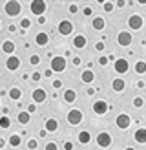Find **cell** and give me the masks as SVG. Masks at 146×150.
Segmentation results:
<instances>
[{
	"label": "cell",
	"instance_id": "7402d4cb",
	"mask_svg": "<svg viewBox=\"0 0 146 150\" xmlns=\"http://www.w3.org/2000/svg\"><path fill=\"white\" fill-rule=\"evenodd\" d=\"M79 141H80L82 145H88V143L91 141V134L88 132V130H82V132L79 134Z\"/></svg>",
	"mask_w": 146,
	"mask_h": 150
},
{
	"label": "cell",
	"instance_id": "8fae6325",
	"mask_svg": "<svg viewBox=\"0 0 146 150\" xmlns=\"http://www.w3.org/2000/svg\"><path fill=\"white\" fill-rule=\"evenodd\" d=\"M6 68L9 70V71L18 70V68H20V59H18V57H15V55H11V57L6 61Z\"/></svg>",
	"mask_w": 146,
	"mask_h": 150
},
{
	"label": "cell",
	"instance_id": "4dcf8cb0",
	"mask_svg": "<svg viewBox=\"0 0 146 150\" xmlns=\"http://www.w3.org/2000/svg\"><path fill=\"white\" fill-rule=\"evenodd\" d=\"M144 104V101H142V97H135L133 99V106H137V108H141Z\"/></svg>",
	"mask_w": 146,
	"mask_h": 150
},
{
	"label": "cell",
	"instance_id": "4316f807",
	"mask_svg": "<svg viewBox=\"0 0 146 150\" xmlns=\"http://www.w3.org/2000/svg\"><path fill=\"white\" fill-rule=\"evenodd\" d=\"M135 71H137L139 75H142V73L146 71V62H144V61H139V62L135 64Z\"/></svg>",
	"mask_w": 146,
	"mask_h": 150
},
{
	"label": "cell",
	"instance_id": "ba28073f",
	"mask_svg": "<svg viewBox=\"0 0 146 150\" xmlns=\"http://www.w3.org/2000/svg\"><path fill=\"white\" fill-rule=\"evenodd\" d=\"M128 26L131 29H141L142 28V17L141 15H131V17L128 18Z\"/></svg>",
	"mask_w": 146,
	"mask_h": 150
},
{
	"label": "cell",
	"instance_id": "ee69618b",
	"mask_svg": "<svg viewBox=\"0 0 146 150\" xmlns=\"http://www.w3.org/2000/svg\"><path fill=\"white\" fill-rule=\"evenodd\" d=\"M39 136H40V137H46V136H48V132H46V130H40V132H39Z\"/></svg>",
	"mask_w": 146,
	"mask_h": 150
},
{
	"label": "cell",
	"instance_id": "2e32d148",
	"mask_svg": "<svg viewBox=\"0 0 146 150\" xmlns=\"http://www.w3.org/2000/svg\"><path fill=\"white\" fill-rule=\"evenodd\" d=\"M91 26H93V29H97V31H100V29H104V26H106V20L102 18V17H95V18L91 20Z\"/></svg>",
	"mask_w": 146,
	"mask_h": 150
},
{
	"label": "cell",
	"instance_id": "7bdbcfd3",
	"mask_svg": "<svg viewBox=\"0 0 146 150\" xmlns=\"http://www.w3.org/2000/svg\"><path fill=\"white\" fill-rule=\"evenodd\" d=\"M80 64V59L79 57H73V66H79Z\"/></svg>",
	"mask_w": 146,
	"mask_h": 150
},
{
	"label": "cell",
	"instance_id": "7dc6e473",
	"mask_svg": "<svg viewBox=\"0 0 146 150\" xmlns=\"http://www.w3.org/2000/svg\"><path fill=\"white\" fill-rule=\"evenodd\" d=\"M0 28H2V20H0Z\"/></svg>",
	"mask_w": 146,
	"mask_h": 150
},
{
	"label": "cell",
	"instance_id": "74e56055",
	"mask_svg": "<svg viewBox=\"0 0 146 150\" xmlns=\"http://www.w3.org/2000/svg\"><path fill=\"white\" fill-rule=\"evenodd\" d=\"M64 150H73V143H69V141H66V143H64Z\"/></svg>",
	"mask_w": 146,
	"mask_h": 150
},
{
	"label": "cell",
	"instance_id": "484cf974",
	"mask_svg": "<svg viewBox=\"0 0 146 150\" xmlns=\"http://www.w3.org/2000/svg\"><path fill=\"white\" fill-rule=\"evenodd\" d=\"M20 143H22V137L20 136H17V134L9 136V145L11 146H20Z\"/></svg>",
	"mask_w": 146,
	"mask_h": 150
},
{
	"label": "cell",
	"instance_id": "7c38bea8",
	"mask_svg": "<svg viewBox=\"0 0 146 150\" xmlns=\"http://www.w3.org/2000/svg\"><path fill=\"white\" fill-rule=\"evenodd\" d=\"M115 123H117V126H119V128L124 130V128H128V126H130L131 119H130V115H126V114H121V115H117Z\"/></svg>",
	"mask_w": 146,
	"mask_h": 150
},
{
	"label": "cell",
	"instance_id": "bcb514c9",
	"mask_svg": "<svg viewBox=\"0 0 146 150\" xmlns=\"http://www.w3.org/2000/svg\"><path fill=\"white\" fill-rule=\"evenodd\" d=\"M126 150H135V148H131V146H128V148H126Z\"/></svg>",
	"mask_w": 146,
	"mask_h": 150
},
{
	"label": "cell",
	"instance_id": "30bf717a",
	"mask_svg": "<svg viewBox=\"0 0 146 150\" xmlns=\"http://www.w3.org/2000/svg\"><path fill=\"white\" fill-rule=\"evenodd\" d=\"M91 108H93V112H95L97 115H104L106 112H108V104H106L104 101H95Z\"/></svg>",
	"mask_w": 146,
	"mask_h": 150
},
{
	"label": "cell",
	"instance_id": "4fadbf2b",
	"mask_svg": "<svg viewBox=\"0 0 146 150\" xmlns=\"http://www.w3.org/2000/svg\"><path fill=\"white\" fill-rule=\"evenodd\" d=\"M86 44H88V39L84 35H75V37H73V46H75L77 50L86 48Z\"/></svg>",
	"mask_w": 146,
	"mask_h": 150
},
{
	"label": "cell",
	"instance_id": "3957f363",
	"mask_svg": "<svg viewBox=\"0 0 146 150\" xmlns=\"http://www.w3.org/2000/svg\"><path fill=\"white\" fill-rule=\"evenodd\" d=\"M68 123L69 125H80L82 123V112L80 110H77V108H73V110H69L68 112Z\"/></svg>",
	"mask_w": 146,
	"mask_h": 150
},
{
	"label": "cell",
	"instance_id": "ffe728a7",
	"mask_svg": "<svg viewBox=\"0 0 146 150\" xmlns=\"http://www.w3.org/2000/svg\"><path fill=\"white\" fill-rule=\"evenodd\" d=\"M135 141H137V143H141V145H144L146 143V130L144 128H139L137 132H135Z\"/></svg>",
	"mask_w": 146,
	"mask_h": 150
},
{
	"label": "cell",
	"instance_id": "9a60e30c",
	"mask_svg": "<svg viewBox=\"0 0 146 150\" xmlns=\"http://www.w3.org/2000/svg\"><path fill=\"white\" fill-rule=\"evenodd\" d=\"M44 130H46V132H57L58 130V121L53 119V117H49L46 121V128H44Z\"/></svg>",
	"mask_w": 146,
	"mask_h": 150
},
{
	"label": "cell",
	"instance_id": "ac0fdd59",
	"mask_svg": "<svg viewBox=\"0 0 146 150\" xmlns=\"http://www.w3.org/2000/svg\"><path fill=\"white\" fill-rule=\"evenodd\" d=\"M15 48H17V46H15L13 40H6V42L2 44V51H4V53H7V55H11L13 51H15Z\"/></svg>",
	"mask_w": 146,
	"mask_h": 150
},
{
	"label": "cell",
	"instance_id": "52a82bcc",
	"mask_svg": "<svg viewBox=\"0 0 146 150\" xmlns=\"http://www.w3.org/2000/svg\"><path fill=\"white\" fill-rule=\"evenodd\" d=\"M29 7H31V11H33L35 15H44V11H46L48 4H46V2H42V0H35V2L29 4Z\"/></svg>",
	"mask_w": 146,
	"mask_h": 150
},
{
	"label": "cell",
	"instance_id": "d590c367",
	"mask_svg": "<svg viewBox=\"0 0 146 150\" xmlns=\"http://www.w3.org/2000/svg\"><path fill=\"white\" fill-rule=\"evenodd\" d=\"M40 77H42V75H40L39 71H35V73L31 75V81H40Z\"/></svg>",
	"mask_w": 146,
	"mask_h": 150
},
{
	"label": "cell",
	"instance_id": "277c9868",
	"mask_svg": "<svg viewBox=\"0 0 146 150\" xmlns=\"http://www.w3.org/2000/svg\"><path fill=\"white\" fill-rule=\"evenodd\" d=\"M131 40H133V37H131V33L130 31H121L119 35H117V44H119V46H130L131 44Z\"/></svg>",
	"mask_w": 146,
	"mask_h": 150
},
{
	"label": "cell",
	"instance_id": "f1b7e54d",
	"mask_svg": "<svg viewBox=\"0 0 146 150\" xmlns=\"http://www.w3.org/2000/svg\"><path fill=\"white\" fill-rule=\"evenodd\" d=\"M39 62H40V57L39 55H31V57H29V64H31V66H36Z\"/></svg>",
	"mask_w": 146,
	"mask_h": 150
},
{
	"label": "cell",
	"instance_id": "83f0119b",
	"mask_svg": "<svg viewBox=\"0 0 146 150\" xmlns=\"http://www.w3.org/2000/svg\"><path fill=\"white\" fill-rule=\"evenodd\" d=\"M11 126V121H9V117L4 115V117H0V128H9Z\"/></svg>",
	"mask_w": 146,
	"mask_h": 150
},
{
	"label": "cell",
	"instance_id": "e575fe53",
	"mask_svg": "<svg viewBox=\"0 0 146 150\" xmlns=\"http://www.w3.org/2000/svg\"><path fill=\"white\" fill-rule=\"evenodd\" d=\"M68 11H69V13H77V11H79V7H77L75 4H71V6L68 7Z\"/></svg>",
	"mask_w": 146,
	"mask_h": 150
},
{
	"label": "cell",
	"instance_id": "f546056e",
	"mask_svg": "<svg viewBox=\"0 0 146 150\" xmlns=\"http://www.w3.org/2000/svg\"><path fill=\"white\" fill-rule=\"evenodd\" d=\"M20 26H22V29H27L29 26H31V20H29V18H22V22H20Z\"/></svg>",
	"mask_w": 146,
	"mask_h": 150
},
{
	"label": "cell",
	"instance_id": "8992f818",
	"mask_svg": "<svg viewBox=\"0 0 146 150\" xmlns=\"http://www.w3.org/2000/svg\"><path fill=\"white\" fill-rule=\"evenodd\" d=\"M58 33L60 35H71L73 33V22L71 20H60L58 22Z\"/></svg>",
	"mask_w": 146,
	"mask_h": 150
},
{
	"label": "cell",
	"instance_id": "cb8c5ba5",
	"mask_svg": "<svg viewBox=\"0 0 146 150\" xmlns=\"http://www.w3.org/2000/svg\"><path fill=\"white\" fill-rule=\"evenodd\" d=\"M17 119H18V123H20V125H27V123H29V119H31V114H27V112H20Z\"/></svg>",
	"mask_w": 146,
	"mask_h": 150
},
{
	"label": "cell",
	"instance_id": "44dd1931",
	"mask_svg": "<svg viewBox=\"0 0 146 150\" xmlns=\"http://www.w3.org/2000/svg\"><path fill=\"white\" fill-rule=\"evenodd\" d=\"M77 99V92H75V90H66V92H64V101L66 103H73V101H75Z\"/></svg>",
	"mask_w": 146,
	"mask_h": 150
},
{
	"label": "cell",
	"instance_id": "836d02e7",
	"mask_svg": "<svg viewBox=\"0 0 146 150\" xmlns=\"http://www.w3.org/2000/svg\"><path fill=\"white\" fill-rule=\"evenodd\" d=\"M104 9L110 13V11H113V4L112 2H104Z\"/></svg>",
	"mask_w": 146,
	"mask_h": 150
},
{
	"label": "cell",
	"instance_id": "d6a6232c",
	"mask_svg": "<svg viewBox=\"0 0 146 150\" xmlns=\"http://www.w3.org/2000/svg\"><path fill=\"white\" fill-rule=\"evenodd\" d=\"M36 145H39V143H36V139H29L27 141V148H31V150H35Z\"/></svg>",
	"mask_w": 146,
	"mask_h": 150
},
{
	"label": "cell",
	"instance_id": "d4e9b609",
	"mask_svg": "<svg viewBox=\"0 0 146 150\" xmlns=\"http://www.w3.org/2000/svg\"><path fill=\"white\" fill-rule=\"evenodd\" d=\"M9 97L13 101H18L20 97H22V92H20V88H11L9 90Z\"/></svg>",
	"mask_w": 146,
	"mask_h": 150
},
{
	"label": "cell",
	"instance_id": "f35d334b",
	"mask_svg": "<svg viewBox=\"0 0 146 150\" xmlns=\"http://www.w3.org/2000/svg\"><path fill=\"white\" fill-rule=\"evenodd\" d=\"M106 62H108V57H100L99 59V64L100 66H106Z\"/></svg>",
	"mask_w": 146,
	"mask_h": 150
},
{
	"label": "cell",
	"instance_id": "5b68a950",
	"mask_svg": "<svg viewBox=\"0 0 146 150\" xmlns=\"http://www.w3.org/2000/svg\"><path fill=\"white\" fill-rule=\"evenodd\" d=\"M97 145L100 148H108L110 145H112V136H110L108 132H99L97 136Z\"/></svg>",
	"mask_w": 146,
	"mask_h": 150
},
{
	"label": "cell",
	"instance_id": "9c48e42d",
	"mask_svg": "<svg viewBox=\"0 0 146 150\" xmlns=\"http://www.w3.org/2000/svg\"><path fill=\"white\" fill-rule=\"evenodd\" d=\"M113 66H115V71H117V73H126V71L130 70V64H128L126 59H117Z\"/></svg>",
	"mask_w": 146,
	"mask_h": 150
},
{
	"label": "cell",
	"instance_id": "d6986e66",
	"mask_svg": "<svg viewBox=\"0 0 146 150\" xmlns=\"http://www.w3.org/2000/svg\"><path fill=\"white\" fill-rule=\"evenodd\" d=\"M35 42L39 44V46H46V44L49 42V37H48L46 33H36V37H35Z\"/></svg>",
	"mask_w": 146,
	"mask_h": 150
},
{
	"label": "cell",
	"instance_id": "e0dca14e",
	"mask_svg": "<svg viewBox=\"0 0 146 150\" xmlns=\"http://www.w3.org/2000/svg\"><path fill=\"white\" fill-rule=\"evenodd\" d=\"M80 79H82V82L90 84V82H93V79H95V73H93L91 70H84L82 75H80Z\"/></svg>",
	"mask_w": 146,
	"mask_h": 150
},
{
	"label": "cell",
	"instance_id": "8d00e7d4",
	"mask_svg": "<svg viewBox=\"0 0 146 150\" xmlns=\"http://www.w3.org/2000/svg\"><path fill=\"white\" fill-rule=\"evenodd\" d=\"M53 88L60 90V88H62V81H53Z\"/></svg>",
	"mask_w": 146,
	"mask_h": 150
},
{
	"label": "cell",
	"instance_id": "7a4b0ae2",
	"mask_svg": "<svg viewBox=\"0 0 146 150\" xmlns=\"http://www.w3.org/2000/svg\"><path fill=\"white\" fill-rule=\"evenodd\" d=\"M51 71H64L66 70V59L64 57H53L51 59V68H49Z\"/></svg>",
	"mask_w": 146,
	"mask_h": 150
},
{
	"label": "cell",
	"instance_id": "5bb4252c",
	"mask_svg": "<svg viewBox=\"0 0 146 150\" xmlns=\"http://www.w3.org/2000/svg\"><path fill=\"white\" fill-rule=\"evenodd\" d=\"M33 101L35 103H44V101H46V90L36 88L35 92H33Z\"/></svg>",
	"mask_w": 146,
	"mask_h": 150
},
{
	"label": "cell",
	"instance_id": "b9f144b4",
	"mask_svg": "<svg viewBox=\"0 0 146 150\" xmlns=\"http://www.w3.org/2000/svg\"><path fill=\"white\" fill-rule=\"evenodd\" d=\"M95 48H97L99 51H102V50H104V44H102V42H97V44H95Z\"/></svg>",
	"mask_w": 146,
	"mask_h": 150
},
{
	"label": "cell",
	"instance_id": "1f68e13d",
	"mask_svg": "<svg viewBox=\"0 0 146 150\" xmlns=\"http://www.w3.org/2000/svg\"><path fill=\"white\" fill-rule=\"evenodd\" d=\"M44 150H58V145H57V143H53V141H49Z\"/></svg>",
	"mask_w": 146,
	"mask_h": 150
},
{
	"label": "cell",
	"instance_id": "ab89813d",
	"mask_svg": "<svg viewBox=\"0 0 146 150\" xmlns=\"http://www.w3.org/2000/svg\"><path fill=\"white\" fill-rule=\"evenodd\" d=\"M91 13H93V9H91V7H84V15H86V17H90Z\"/></svg>",
	"mask_w": 146,
	"mask_h": 150
},
{
	"label": "cell",
	"instance_id": "603a6c76",
	"mask_svg": "<svg viewBox=\"0 0 146 150\" xmlns=\"http://www.w3.org/2000/svg\"><path fill=\"white\" fill-rule=\"evenodd\" d=\"M124 79H113V82H112V88L115 90V92H122L124 90Z\"/></svg>",
	"mask_w": 146,
	"mask_h": 150
},
{
	"label": "cell",
	"instance_id": "60d3db41",
	"mask_svg": "<svg viewBox=\"0 0 146 150\" xmlns=\"http://www.w3.org/2000/svg\"><path fill=\"white\" fill-rule=\"evenodd\" d=\"M35 110H36V106H35V104H29V106H27V114H33Z\"/></svg>",
	"mask_w": 146,
	"mask_h": 150
},
{
	"label": "cell",
	"instance_id": "f6af8a7d",
	"mask_svg": "<svg viewBox=\"0 0 146 150\" xmlns=\"http://www.w3.org/2000/svg\"><path fill=\"white\" fill-rule=\"evenodd\" d=\"M4 146H6V139L0 137V148H4Z\"/></svg>",
	"mask_w": 146,
	"mask_h": 150
},
{
	"label": "cell",
	"instance_id": "6da1fadb",
	"mask_svg": "<svg viewBox=\"0 0 146 150\" xmlns=\"http://www.w3.org/2000/svg\"><path fill=\"white\" fill-rule=\"evenodd\" d=\"M4 9H6V13L9 15V17H17V15H20V11H22V6H20V2H17V0H11V2H7L4 6Z\"/></svg>",
	"mask_w": 146,
	"mask_h": 150
}]
</instances>
